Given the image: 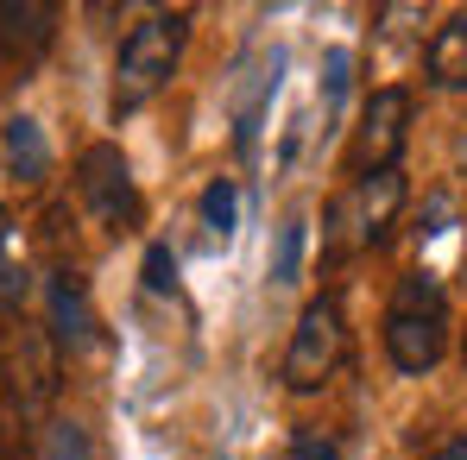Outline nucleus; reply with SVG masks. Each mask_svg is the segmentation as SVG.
Masks as SVG:
<instances>
[{"label": "nucleus", "mask_w": 467, "mask_h": 460, "mask_svg": "<svg viewBox=\"0 0 467 460\" xmlns=\"http://www.w3.org/2000/svg\"><path fill=\"white\" fill-rule=\"evenodd\" d=\"M26 297H32V271L19 259H0V315H26Z\"/></svg>", "instance_id": "nucleus-15"}, {"label": "nucleus", "mask_w": 467, "mask_h": 460, "mask_svg": "<svg viewBox=\"0 0 467 460\" xmlns=\"http://www.w3.org/2000/svg\"><path fill=\"white\" fill-rule=\"evenodd\" d=\"M77 196L88 202V215L101 221V228L127 233L140 228V215H146V202H140V189H133V170H127V158H120V146H88V152L77 158Z\"/></svg>", "instance_id": "nucleus-7"}, {"label": "nucleus", "mask_w": 467, "mask_h": 460, "mask_svg": "<svg viewBox=\"0 0 467 460\" xmlns=\"http://www.w3.org/2000/svg\"><path fill=\"white\" fill-rule=\"evenodd\" d=\"M304 240H310V221L304 215H291L278 240H272V284L285 291V284H297V271H304Z\"/></svg>", "instance_id": "nucleus-13"}, {"label": "nucleus", "mask_w": 467, "mask_h": 460, "mask_svg": "<svg viewBox=\"0 0 467 460\" xmlns=\"http://www.w3.org/2000/svg\"><path fill=\"white\" fill-rule=\"evenodd\" d=\"M0 384L13 391V404H19L26 423H45V404L57 397V347H51V334H45L38 322H26V315H13V328H6Z\"/></svg>", "instance_id": "nucleus-5"}, {"label": "nucleus", "mask_w": 467, "mask_h": 460, "mask_svg": "<svg viewBox=\"0 0 467 460\" xmlns=\"http://www.w3.org/2000/svg\"><path fill=\"white\" fill-rule=\"evenodd\" d=\"M202 228L215 233V240H228L234 233V221H240V189H234V177H215L209 189H202Z\"/></svg>", "instance_id": "nucleus-14"}, {"label": "nucleus", "mask_w": 467, "mask_h": 460, "mask_svg": "<svg viewBox=\"0 0 467 460\" xmlns=\"http://www.w3.org/2000/svg\"><path fill=\"white\" fill-rule=\"evenodd\" d=\"M6 233H13V221H6V209H0V246H6Z\"/></svg>", "instance_id": "nucleus-20"}, {"label": "nucleus", "mask_w": 467, "mask_h": 460, "mask_svg": "<svg viewBox=\"0 0 467 460\" xmlns=\"http://www.w3.org/2000/svg\"><path fill=\"white\" fill-rule=\"evenodd\" d=\"M423 70H430V88H442V95H462L467 88V13H449L430 32Z\"/></svg>", "instance_id": "nucleus-10"}, {"label": "nucleus", "mask_w": 467, "mask_h": 460, "mask_svg": "<svg viewBox=\"0 0 467 460\" xmlns=\"http://www.w3.org/2000/svg\"><path fill=\"white\" fill-rule=\"evenodd\" d=\"M322 70H328V107H335V101L348 95V70H354V57H348V51H328Z\"/></svg>", "instance_id": "nucleus-18"}, {"label": "nucleus", "mask_w": 467, "mask_h": 460, "mask_svg": "<svg viewBox=\"0 0 467 460\" xmlns=\"http://www.w3.org/2000/svg\"><path fill=\"white\" fill-rule=\"evenodd\" d=\"M285 460H341V442H335L328 429H297L291 448H285Z\"/></svg>", "instance_id": "nucleus-17"}, {"label": "nucleus", "mask_w": 467, "mask_h": 460, "mask_svg": "<svg viewBox=\"0 0 467 460\" xmlns=\"http://www.w3.org/2000/svg\"><path fill=\"white\" fill-rule=\"evenodd\" d=\"M51 347H57V360L70 353H88L95 347V309H88V297H82L77 278H51Z\"/></svg>", "instance_id": "nucleus-9"}, {"label": "nucleus", "mask_w": 467, "mask_h": 460, "mask_svg": "<svg viewBox=\"0 0 467 460\" xmlns=\"http://www.w3.org/2000/svg\"><path fill=\"white\" fill-rule=\"evenodd\" d=\"M38 460H95V442L77 416H45L38 423Z\"/></svg>", "instance_id": "nucleus-12"}, {"label": "nucleus", "mask_w": 467, "mask_h": 460, "mask_svg": "<svg viewBox=\"0 0 467 460\" xmlns=\"http://www.w3.org/2000/svg\"><path fill=\"white\" fill-rule=\"evenodd\" d=\"M57 19L64 13L51 0H0V57L32 70L51 51V38H57Z\"/></svg>", "instance_id": "nucleus-8"}, {"label": "nucleus", "mask_w": 467, "mask_h": 460, "mask_svg": "<svg viewBox=\"0 0 467 460\" xmlns=\"http://www.w3.org/2000/svg\"><path fill=\"white\" fill-rule=\"evenodd\" d=\"M341 353H348V315H341V303L335 297H310L304 315H297V328H291L278 379H285V391H322L335 379Z\"/></svg>", "instance_id": "nucleus-3"}, {"label": "nucleus", "mask_w": 467, "mask_h": 460, "mask_svg": "<svg viewBox=\"0 0 467 460\" xmlns=\"http://www.w3.org/2000/svg\"><path fill=\"white\" fill-rule=\"evenodd\" d=\"M183 45H190V13L177 6V13H146L127 38H120V57H114V120H127V114H140L146 101H158L171 77H177V64H183Z\"/></svg>", "instance_id": "nucleus-1"}, {"label": "nucleus", "mask_w": 467, "mask_h": 460, "mask_svg": "<svg viewBox=\"0 0 467 460\" xmlns=\"http://www.w3.org/2000/svg\"><path fill=\"white\" fill-rule=\"evenodd\" d=\"M404 146H410V88H373L360 101V127H354V146H348V177L398 170Z\"/></svg>", "instance_id": "nucleus-6"}, {"label": "nucleus", "mask_w": 467, "mask_h": 460, "mask_svg": "<svg viewBox=\"0 0 467 460\" xmlns=\"http://www.w3.org/2000/svg\"><path fill=\"white\" fill-rule=\"evenodd\" d=\"M430 460H467V435H449V442H442Z\"/></svg>", "instance_id": "nucleus-19"}, {"label": "nucleus", "mask_w": 467, "mask_h": 460, "mask_svg": "<svg viewBox=\"0 0 467 460\" xmlns=\"http://www.w3.org/2000/svg\"><path fill=\"white\" fill-rule=\"evenodd\" d=\"M404 170H379V177H354L348 196L328 209V240L335 252H360V246H379L404 209Z\"/></svg>", "instance_id": "nucleus-4"}, {"label": "nucleus", "mask_w": 467, "mask_h": 460, "mask_svg": "<svg viewBox=\"0 0 467 460\" xmlns=\"http://www.w3.org/2000/svg\"><path fill=\"white\" fill-rule=\"evenodd\" d=\"M0 158H6V170L19 183H45L51 177V139H45V127L32 114H13L0 127Z\"/></svg>", "instance_id": "nucleus-11"}, {"label": "nucleus", "mask_w": 467, "mask_h": 460, "mask_svg": "<svg viewBox=\"0 0 467 460\" xmlns=\"http://www.w3.org/2000/svg\"><path fill=\"white\" fill-rule=\"evenodd\" d=\"M462 366H467V334H462Z\"/></svg>", "instance_id": "nucleus-21"}, {"label": "nucleus", "mask_w": 467, "mask_h": 460, "mask_svg": "<svg viewBox=\"0 0 467 460\" xmlns=\"http://www.w3.org/2000/svg\"><path fill=\"white\" fill-rule=\"evenodd\" d=\"M146 291H152V297L177 291V252H171L164 240H152V246H146Z\"/></svg>", "instance_id": "nucleus-16"}, {"label": "nucleus", "mask_w": 467, "mask_h": 460, "mask_svg": "<svg viewBox=\"0 0 467 460\" xmlns=\"http://www.w3.org/2000/svg\"><path fill=\"white\" fill-rule=\"evenodd\" d=\"M449 353V291L430 271H404L386 309V360L404 379L436 373V360Z\"/></svg>", "instance_id": "nucleus-2"}]
</instances>
